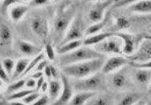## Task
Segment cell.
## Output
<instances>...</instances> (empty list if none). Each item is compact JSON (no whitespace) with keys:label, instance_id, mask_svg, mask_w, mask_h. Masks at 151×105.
I'll list each match as a JSON object with an SVG mask.
<instances>
[{"label":"cell","instance_id":"1","mask_svg":"<svg viewBox=\"0 0 151 105\" xmlns=\"http://www.w3.org/2000/svg\"><path fill=\"white\" fill-rule=\"evenodd\" d=\"M104 57L84 61L75 64L63 66L62 73L68 78L81 79L100 72L104 63Z\"/></svg>","mask_w":151,"mask_h":105},{"label":"cell","instance_id":"2","mask_svg":"<svg viewBox=\"0 0 151 105\" xmlns=\"http://www.w3.org/2000/svg\"><path fill=\"white\" fill-rule=\"evenodd\" d=\"M76 14V9L74 6L62 8L57 12L53 21V34L55 41L59 42V44Z\"/></svg>","mask_w":151,"mask_h":105},{"label":"cell","instance_id":"3","mask_svg":"<svg viewBox=\"0 0 151 105\" xmlns=\"http://www.w3.org/2000/svg\"><path fill=\"white\" fill-rule=\"evenodd\" d=\"M100 57H104V56L96 51L93 47L82 45L81 46L71 53L59 56V63L63 67V66L75 64L78 62L97 59Z\"/></svg>","mask_w":151,"mask_h":105},{"label":"cell","instance_id":"4","mask_svg":"<svg viewBox=\"0 0 151 105\" xmlns=\"http://www.w3.org/2000/svg\"><path fill=\"white\" fill-rule=\"evenodd\" d=\"M87 28V25H86L84 18L82 17V14L81 13H78L75 14V18L72 20L71 25L68 28L64 38L61 41L60 43H65L68 41L81 40V38L84 36Z\"/></svg>","mask_w":151,"mask_h":105},{"label":"cell","instance_id":"5","mask_svg":"<svg viewBox=\"0 0 151 105\" xmlns=\"http://www.w3.org/2000/svg\"><path fill=\"white\" fill-rule=\"evenodd\" d=\"M103 78L100 72L91 75L81 79H75L74 83H71L73 89L76 91H94L97 92V90L103 86Z\"/></svg>","mask_w":151,"mask_h":105},{"label":"cell","instance_id":"6","mask_svg":"<svg viewBox=\"0 0 151 105\" xmlns=\"http://www.w3.org/2000/svg\"><path fill=\"white\" fill-rule=\"evenodd\" d=\"M93 48L102 55H122V42L118 37L114 35L104 40L100 43L93 46Z\"/></svg>","mask_w":151,"mask_h":105},{"label":"cell","instance_id":"7","mask_svg":"<svg viewBox=\"0 0 151 105\" xmlns=\"http://www.w3.org/2000/svg\"><path fill=\"white\" fill-rule=\"evenodd\" d=\"M30 29L34 35L46 42L50 35V25L47 18L42 14H36L30 19Z\"/></svg>","mask_w":151,"mask_h":105},{"label":"cell","instance_id":"8","mask_svg":"<svg viewBox=\"0 0 151 105\" xmlns=\"http://www.w3.org/2000/svg\"><path fill=\"white\" fill-rule=\"evenodd\" d=\"M129 62H143L151 60V38L144 36L132 55L126 56Z\"/></svg>","mask_w":151,"mask_h":105},{"label":"cell","instance_id":"9","mask_svg":"<svg viewBox=\"0 0 151 105\" xmlns=\"http://www.w3.org/2000/svg\"><path fill=\"white\" fill-rule=\"evenodd\" d=\"M116 0H103L97 1L93 4L87 14V18L92 23L99 22L105 18L107 9L113 6Z\"/></svg>","mask_w":151,"mask_h":105},{"label":"cell","instance_id":"10","mask_svg":"<svg viewBox=\"0 0 151 105\" xmlns=\"http://www.w3.org/2000/svg\"><path fill=\"white\" fill-rule=\"evenodd\" d=\"M128 63L129 60L126 56L121 55L112 56L104 61L100 72L104 75H110L123 69Z\"/></svg>","mask_w":151,"mask_h":105},{"label":"cell","instance_id":"11","mask_svg":"<svg viewBox=\"0 0 151 105\" xmlns=\"http://www.w3.org/2000/svg\"><path fill=\"white\" fill-rule=\"evenodd\" d=\"M114 35L118 37L122 42V54L125 56H129L134 53L137 49V41L134 34L123 32V31H113Z\"/></svg>","mask_w":151,"mask_h":105},{"label":"cell","instance_id":"12","mask_svg":"<svg viewBox=\"0 0 151 105\" xmlns=\"http://www.w3.org/2000/svg\"><path fill=\"white\" fill-rule=\"evenodd\" d=\"M61 80L62 82V90L59 98L55 100V101L50 104V105H68L69 103L70 100L72 98L73 88L71 83L69 81V78L64 75L61 74Z\"/></svg>","mask_w":151,"mask_h":105},{"label":"cell","instance_id":"13","mask_svg":"<svg viewBox=\"0 0 151 105\" xmlns=\"http://www.w3.org/2000/svg\"><path fill=\"white\" fill-rule=\"evenodd\" d=\"M111 77L109 78V84L112 88L115 90H122L125 88L128 85V75L125 72L122 70V69L116 72L110 74Z\"/></svg>","mask_w":151,"mask_h":105},{"label":"cell","instance_id":"14","mask_svg":"<svg viewBox=\"0 0 151 105\" xmlns=\"http://www.w3.org/2000/svg\"><path fill=\"white\" fill-rule=\"evenodd\" d=\"M13 43V33L9 25L0 20V46L9 48Z\"/></svg>","mask_w":151,"mask_h":105},{"label":"cell","instance_id":"15","mask_svg":"<svg viewBox=\"0 0 151 105\" xmlns=\"http://www.w3.org/2000/svg\"><path fill=\"white\" fill-rule=\"evenodd\" d=\"M132 74V78L139 85L149 86L151 83V70L144 69H136Z\"/></svg>","mask_w":151,"mask_h":105},{"label":"cell","instance_id":"16","mask_svg":"<svg viewBox=\"0 0 151 105\" xmlns=\"http://www.w3.org/2000/svg\"><path fill=\"white\" fill-rule=\"evenodd\" d=\"M18 48L23 55L26 56L28 58L30 56H35L41 53V49L39 46L26 41H18Z\"/></svg>","mask_w":151,"mask_h":105},{"label":"cell","instance_id":"17","mask_svg":"<svg viewBox=\"0 0 151 105\" xmlns=\"http://www.w3.org/2000/svg\"><path fill=\"white\" fill-rule=\"evenodd\" d=\"M97 94L94 91H77L73 94L68 105H87V104Z\"/></svg>","mask_w":151,"mask_h":105},{"label":"cell","instance_id":"18","mask_svg":"<svg viewBox=\"0 0 151 105\" xmlns=\"http://www.w3.org/2000/svg\"><path fill=\"white\" fill-rule=\"evenodd\" d=\"M29 7L24 3H20L9 9V16L12 21L18 22L24 18L28 12Z\"/></svg>","mask_w":151,"mask_h":105},{"label":"cell","instance_id":"19","mask_svg":"<svg viewBox=\"0 0 151 105\" xmlns=\"http://www.w3.org/2000/svg\"><path fill=\"white\" fill-rule=\"evenodd\" d=\"M49 86L47 95L50 98V101L52 103L59 98L62 90V82L60 78L58 79H50L48 81Z\"/></svg>","mask_w":151,"mask_h":105},{"label":"cell","instance_id":"20","mask_svg":"<svg viewBox=\"0 0 151 105\" xmlns=\"http://www.w3.org/2000/svg\"><path fill=\"white\" fill-rule=\"evenodd\" d=\"M113 31H110V32H100L99 34L88 36V37H86L85 39L83 41V45L93 47L104 40L113 36Z\"/></svg>","mask_w":151,"mask_h":105},{"label":"cell","instance_id":"21","mask_svg":"<svg viewBox=\"0 0 151 105\" xmlns=\"http://www.w3.org/2000/svg\"><path fill=\"white\" fill-rule=\"evenodd\" d=\"M83 45V41L82 40H76V41H68L65 43H60L57 48L56 53L58 55L62 56L65 54H69L72 51L75 50L78 47Z\"/></svg>","mask_w":151,"mask_h":105},{"label":"cell","instance_id":"22","mask_svg":"<svg viewBox=\"0 0 151 105\" xmlns=\"http://www.w3.org/2000/svg\"><path fill=\"white\" fill-rule=\"evenodd\" d=\"M30 59H29L28 57H24V58H21L18 61H16L14 70L11 76L12 81L14 82L15 80H18L20 77L23 76L26 71V69L28 66Z\"/></svg>","mask_w":151,"mask_h":105},{"label":"cell","instance_id":"23","mask_svg":"<svg viewBox=\"0 0 151 105\" xmlns=\"http://www.w3.org/2000/svg\"><path fill=\"white\" fill-rule=\"evenodd\" d=\"M132 12L137 14H150L151 0H140L132 6H128Z\"/></svg>","mask_w":151,"mask_h":105},{"label":"cell","instance_id":"24","mask_svg":"<svg viewBox=\"0 0 151 105\" xmlns=\"http://www.w3.org/2000/svg\"><path fill=\"white\" fill-rule=\"evenodd\" d=\"M107 22H108V18L105 17L102 21L99 22H96V23H93L89 27H87L85 30V34L84 36L88 37V36L93 35V34H99L101 32V30H103L105 26L106 25Z\"/></svg>","mask_w":151,"mask_h":105},{"label":"cell","instance_id":"25","mask_svg":"<svg viewBox=\"0 0 151 105\" xmlns=\"http://www.w3.org/2000/svg\"><path fill=\"white\" fill-rule=\"evenodd\" d=\"M87 105H113V100L109 94H96Z\"/></svg>","mask_w":151,"mask_h":105},{"label":"cell","instance_id":"26","mask_svg":"<svg viewBox=\"0 0 151 105\" xmlns=\"http://www.w3.org/2000/svg\"><path fill=\"white\" fill-rule=\"evenodd\" d=\"M140 99V97L136 93H126L119 99L116 105H134Z\"/></svg>","mask_w":151,"mask_h":105},{"label":"cell","instance_id":"27","mask_svg":"<svg viewBox=\"0 0 151 105\" xmlns=\"http://www.w3.org/2000/svg\"><path fill=\"white\" fill-rule=\"evenodd\" d=\"M34 90L28 88H23L21 89L19 91H15V92L12 93V94L8 95L7 101H18V100H23L25 97L28 95L30 93L32 92Z\"/></svg>","mask_w":151,"mask_h":105},{"label":"cell","instance_id":"28","mask_svg":"<svg viewBox=\"0 0 151 105\" xmlns=\"http://www.w3.org/2000/svg\"><path fill=\"white\" fill-rule=\"evenodd\" d=\"M25 81L26 79H24V78H19L18 80H15L9 85V87L6 89V93L9 95V94H12V93L15 92V91H18L21 89L24 88L25 87Z\"/></svg>","mask_w":151,"mask_h":105},{"label":"cell","instance_id":"29","mask_svg":"<svg viewBox=\"0 0 151 105\" xmlns=\"http://www.w3.org/2000/svg\"><path fill=\"white\" fill-rule=\"evenodd\" d=\"M56 54L53 44L51 42H46L44 46V54L46 59L53 62L56 59Z\"/></svg>","mask_w":151,"mask_h":105},{"label":"cell","instance_id":"30","mask_svg":"<svg viewBox=\"0 0 151 105\" xmlns=\"http://www.w3.org/2000/svg\"><path fill=\"white\" fill-rule=\"evenodd\" d=\"M131 22L128 18L124 16H120L117 18L116 21V27L117 28V31H122V30L127 29L129 28Z\"/></svg>","mask_w":151,"mask_h":105},{"label":"cell","instance_id":"31","mask_svg":"<svg viewBox=\"0 0 151 105\" xmlns=\"http://www.w3.org/2000/svg\"><path fill=\"white\" fill-rule=\"evenodd\" d=\"M15 63H16V62L12 58H9V57H6L2 60V66H3L4 69L9 73V75L10 76H12V75L13 71L14 70V66H15Z\"/></svg>","mask_w":151,"mask_h":105},{"label":"cell","instance_id":"32","mask_svg":"<svg viewBox=\"0 0 151 105\" xmlns=\"http://www.w3.org/2000/svg\"><path fill=\"white\" fill-rule=\"evenodd\" d=\"M41 96V93L40 92L37 90H34L32 92L30 93L28 95L25 97L23 100H22V101L26 105H30L31 104L34 103V101H36Z\"/></svg>","mask_w":151,"mask_h":105},{"label":"cell","instance_id":"33","mask_svg":"<svg viewBox=\"0 0 151 105\" xmlns=\"http://www.w3.org/2000/svg\"><path fill=\"white\" fill-rule=\"evenodd\" d=\"M20 3H22L20 0H3L1 6V9L3 12H7L9 9Z\"/></svg>","mask_w":151,"mask_h":105},{"label":"cell","instance_id":"34","mask_svg":"<svg viewBox=\"0 0 151 105\" xmlns=\"http://www.w3.org/2000/svg\"><path fill=\"white\" fill-rule=\"evenodd\" d=\"M129 64L132 67L136 68V69H144V70H151V60L143 62H129Z\"/></svg>","mask_w":151,"mask_h":105},{"label":"cell","instance_id":"35","mask_svg":"<svg viewBox=\"0 0 151 105\" xmlns=\"http://www.w3.org/2000/svg\"><path fill=\"white\" fill-rule=\"evenodd\" d=\"M139 0H116L114 3V8H123L125 6H130L137 2Z\"/></svg>","mask_w":151,"mask_h":105},{"label":"cell","instance_id":"36","mask_svg":"<svg viewBox=\"0 0 151 105\" xmlns=\"http://www.w3.org/2000/svg\"><path fill=\"white\" fill-rule=\"evenodd\" d=\"M51 103L52 102L48 95L46 94H41V96L36 101H34V103L30 105H50Z\"/></svg>","mask_w":151,"mask_h":105},{"label":"cell","instance_id":"37","mask_svg":"<svg viewBox=\"0 0 151 105\" xmlns=\"http://www.w3.org/2000/svg\"><path fill=\"white\" fill-rule=\"evenodd\" d=\"M0 79H2L5 83H9L11 81V76L4 69L2 62H0Z\"/></svg>","mask_w":151,"mask_h":105},{"label":"cell","instance_id":"38","mask_svg":"<svg viewBox=\"0 0 151 105\" xmlns=\"http://www.w3.org/2000/svg\"><path fill=\"white\" fill-rule=\"evenodd\" d=\"M50 0H31L30 2H29V5L31 7L34 8H38V7H42V6H44L47 4L50 3Z\"/></svg>","mask_w":151,"mask_h":105},{"label":"cell","instance_id":"39","mask_svg":"<svg viewBox=\"0 0 151 105\" xmlns=\"http://www.w3.org/2000/svg\"><path fill=\"white\" fill-rule=\"evenodd\" d=\"M25 88L28 89H32V90H36V88H37V80L33 78L32 77L26 79V81H25Z\"/></svg>","mask_w":151,"mask_h":105},{"label":"cell","instance_id":"40","mask_svg":"<svg viewBox=\"0 0 151 105\" xmlns=\"http://www.w3.org/2000/svg\"><path fill=\"white\" fill-rule=\"evenodd\" d=\"M50 69H51V73H52V79H58V78H61V74L59 70V69L52 64H50Z\"/></svg>","mask_w":151,"mask_h":105},{"label":"cell","instance_id":"41","mask_svg":"<svg viewBox=\"0 0 151 105\" xmlns=\"http://www.w3.org/2000/svg\"><path fill=\"white\" fill-rule=\"evenodd\" d=\"M47 64H48V62H47V61L46 60V59H43V60H41L40 62L38 63L37 66H36V68L34 69V70L33 71V72H43L45 67H46V65Z\"/></svg>","mask_w":151,"mask_h":105},{"label":"cell","instance_id":"42","mask_svg":"<svg viewBox=\"0 0 151 105\" xmlns=\"http://www.w3.org/2000/svg\"><path fill=\"white\" fill-rule=\"evenodd\" d=\"M43 75H44V77L46 78V79H49V80L52 79L51 69H50V66L49 63L46 65V66L45 67V69H44V70H43Z\"/></svg>","mask_w":151,"mask_h":105},{"label":"cell","instance_id":"43","mask_svg":"<svg viewBox=\"0 0 151 105\" xmlns=\"http://www.w3.org/2000/svg\"><path fill=\"white\" fill-rule=\"evenodd\" d=\"M48 86H49V82L48 81H46V79L45 82L43 83V85H41L39 91L40 92H42L43 94H46V93H47V91H48Z\"/></svg>","mask_w":151,"mask_h":105},{"label":"cell","instance_id":"44","mask_svg":"<svg viewBox=\"0 0 151 105\" xmlns=\"http://www.w3.org/2000/svg\"><path fill=\"white\" fill-rule=\"evenodd\" d=\"M43 76H44L43 72H32L31 76L30 77H32L33 78H34L36 80H37V79H39L40 78H41V77Z\"/></svg>","mask_w":151,"mask_h":105},{"label":"cell","instance_id":"45","mask_svg":"<svg viewBox=\"0 0 151 105\" xmlns=\"http://www.w3.org/2000/svg\"><path fill=\"white\" fill-rule=\"evenodd\" d=\"M9 102H10V104L11 105H26L21 100H18V101H12Z\"/></svg>","mask_w":151,"mask_h":105},{"label":"cell","instance_id":"46","mask_svg":"<svg viewBox=\"0 0 151 105\" xmlns=\"http://www.w3.org/2000/svg\"><path fill=\"white\" fill-rule=\"evenodd\" d=\"M0 105H11V104H10V102H9V101L2 98V99H0Z\"/></svg>","mask_w":151,"mask_h":105},{"label":"cell","instance_id":"47","mask_svg":"<svg viewBox=\"0 0 151 105\" xmlns=\"http://www.w3.org/2000/svg\"><path fill=\"white\" fill-rule=\"evenodd\" d=\"M145 103H146V102L144 101V100L140 99V101H138L137 103L135 104H134V105H144V104H145Z\"/></svg>","mask_w":151,"mask_h":105},{"label":"cell","instance_id":"48","mask_svg":"<svg viewBox=\"0 0 151 105\" xmlns=\"http://www.w3.org/2000/svg\"><path fill=\"white\" fill-rule=\"evenodd\" d=\"M5 82L2 80V79H0V91H2V89L4 88V85H5Z\"/></svg>","mask_w":151,"mask_h":105},{"label":"cell","instance_id":"49","mask_svg":"<svg viewBox=\"0 0 151 105\" xmlns=\"http://www.w3.org/2000/svg\"><path fill=\"white\" fill-rule=\"evenodd\" d=\"M148 94H149L150 96L151 97V83L150 84V85L148 86Z\"/></svg>","mask_w":151,"mask_h":105},{"label":"cell","instance_id":"50","mask_svg":"<svg viewBox=\"0 0 151 105\" xmlns=\"http://www.w3.org/2000/svg\"><path fill=\"white\" fill-rule=\"evenodd\" d=\"M22 3H25V2H30L31 0H20Z\"/></svg>","mask_w":151,"mask_h":105},{"label":"cell","instance_id":"51","mask_svg":"<svg viewBox=\"0 0 151 105\" xmlns=\"http://www.w3.org/2000/svg\"><path fill=\"white\" fill-rule=\"evenodd\" d=\"M87 2H97V1H100V0H86Z\"/></svg>","mask_w":151,"mask_h":105},{"label":"cell","instance_id":"52","mask_svg":"<svg viewBox=\"0 0 151 105\" xmlns=\"http://www.w3.org/2000/svg\"><path fill=\"white\" fill-rule=\"evenodd\" d=\"M144 105H151V102H150V103H147V102H146L145 104H144Z\"/></svg>","mask_w":151,"mask_h":105},{"label":"cell","instance_id":"53","mask_svg":"<svg viewBox=\"0 0 151 105\" xmlns=\"http://www.w3.org/2000/svg\"><path fill=\"white\" fill-rule=\"evenodd\" d=\"M52 1H53V2H59V0H52Z\"/></svg>","mask_w":151,"mask_h":105},{"label":"cell","instance_id":"54","mask_svg":"<svg viewBox=\"0 0 151 105\" xmlns=\"http://www.w3.org/2000/svg\"><path fill=\"white\" fill-rule=\"evenodd\" d=\"M2 98H3V97H2V95H1V94H0V99H2Z\"/></svg>","mask_w":151,"mask_h":105},{"label":"cell","instance_id":"55","mask_svg":"<svg viewBox=\"0 0 151 105\" xmlns=\"http://www.w3.org/2000/svg\"><path fill=\"white\" fill-rule=\"evenodd\" d=\"M148 37V38H151V35H147Z\"/></svg>","mask_w":151,"mask_h":105}]
</instances>
